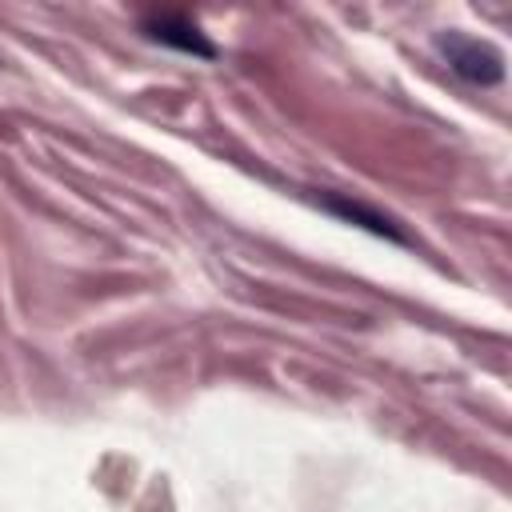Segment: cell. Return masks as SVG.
Listing matches in <instances>:
<instances>
[{
    "mask_svg": "<svg viewBox=\"0 0 512 512\" xmlns=\"http://www.w3.org/2000/svg\"><path fill=\"white\" fill-rule=\"evenodd\" d=\"M312 200H316L324 212H332V216H340V220H348V224L368 228L372 236H384V240H392V244H412V236L400 228L396 216H388V212H380V208H368V204L356 200V196H344V192H316Z\"/></svg>",
    "mask_w": 512,
    "mask_h": 512,
    "instance_id": "cell-3",
    "label": "cell"
},
{
    "mask_svg": "<svg viewBox=\"0 0 512 512\" xmlns=\"http://www.w3.org/2000/svg\"><path fill=\"white\" fill-rule=\"evenodd\" d=\"M140 32L152 44L176 48V52L196 56V60H216L220 56V48L208 40V32L184 12H148V16H140Z\"/></svg>",
    "mask_w": 512,
    "mask_h": 512,
    "instance_id": "cell-2",
    "label": "cell"
},
{
    "mask_svg": "<svg viewBox=\"0 0 512 512\" xmlns=\"http://www.w3.org/2000/svg\"><path fill=\"white\" fill-rule=\"evenodd\" d=\"M436 48H440V56L448 60V68H452L464 84L492 88V84L504 80V52H500L492 40L468 36V32H460V28H448V32H436Z\"/></svg>",
    "mask_w": 512,
    "mask_h": 512,
    "instance_id": "cell-1",
    "label": "cell"
}]
</instances>
